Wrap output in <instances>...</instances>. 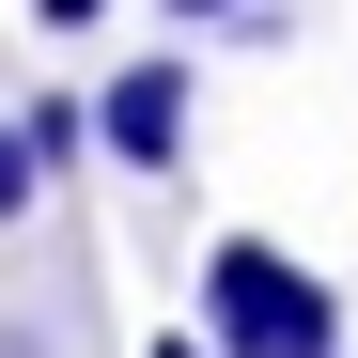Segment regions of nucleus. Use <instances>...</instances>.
Segmentation results:
<instances>
[{
	"mask_svg": "<svg viewBox=\"0 0 358 358\" xmlns=\"http://www.w3.org/2000/svg\"><path fill=\"white\" fill-rule=\"evenodd\" d=\"M31 16H47V31H94V16H109V0H31Z\"/></svg>",
	"mask_w": 358,
	"mask_h": 358,
	"instance_id": "obj_5",
	"label": "nucleus"
},
{
	"mask_svg": "<svg viewBox=\"0 0 358 358\" xmlns=\"http://www.w3.org/2000/svg\"><path fill=\"white\" fill-rule=\"evenodd\" d=\"M31 187H47V156H31V125H16V109H0V234L31 218Z\"/></svg>",
	"mask_w": 358,
	"mask_h": 358,
	"instance_id": "obj_4",
	"label": "nucleus"
},
{
	"mask_svg": "<svg viewBox=\"0 0 358 358\" xmlns=\"http://www.w3.org/2000/svg\"><path fill=\"white\" fill-rule=\"evenodd\" d=\"M94 141L125 156V171H187V63H125L94 94Z\"/></svg>",
	"mask_w": 358,
	"mask_h": 358,
	"instance_id": "obj_2",
	"label": "nucleus"
},
{
	"mask_svg": "<svg viewBox=\"0 0 358 358\" xmlns=\"http://www.w3.org/2000/svg\"><path fill=\"white\" fill-rule=\"evenodd\" d=\"M203 343L218 358H343V296L265 234H218L203 250Z\"/></svg>",
	"mask_w": 358,
	"mask_h": 358,
	"instance_id": "obj_1",
	"label": "nucleus"
},
{
	"mask_svg": "<svg viewBox=\"0 0 358 358\" xmlns=\"http://www.w3.org/2000/svg\"><path fill=\"white\" fill-rule=\"evenodd\" d=\"M16 125H31V156H47V171H78V156H109V141H94V109H78V94H31V109H16Z\"/></svg>",
	"mask_w": 358,
	"mask_h": 358,
	"instance_id": "obj_3",
	"label": "nucleus"
},
{
	"mask_svg": "<svg viewBox=\"0 0 358 358\" xmlns=\"http://www.w3.org/2000/svg\"><path fill=\"white\" fill-rule=\"evenodd\" d=\"M171 16H187V31H203V16H250V0H171Z\"/></svg>",
	"mask_w": 358,
	"mask_h": 358,
	"instance_id": "obj_6",
	"label": "nucleus"
},
{
	"mask_svg": "<svg viewBox=\"0 0 358 358\" xmlns=\"http://www.w3.org/2000/svg\"><path fill=\"white\" fill-rule=\"evenodd\" d=\"M156 358H218V343H203V327H171V343H156Z\"/></svg>",
	"mask_w": 358,
	"mask_h": 358,
	"instance_id": "obj_7",
	"label": "nucleus"
}]
</instances>
